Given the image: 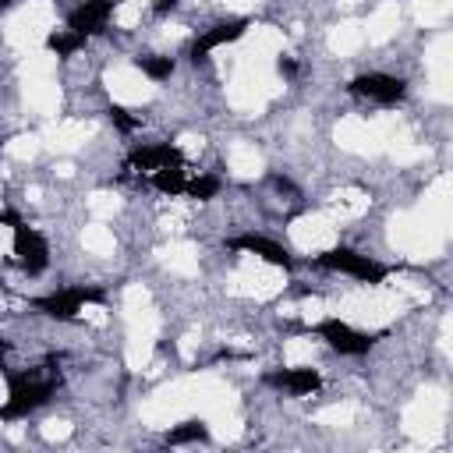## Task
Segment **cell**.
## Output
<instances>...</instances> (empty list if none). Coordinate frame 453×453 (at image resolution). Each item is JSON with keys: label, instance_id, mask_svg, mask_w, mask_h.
Segmentation results:
<instances>
[{"label": "cell", "instance_id": "ba28073f", "mask_svg": "<svg viewBox=\"0 0 453 453\" xmlns=\"http://www.w3.org/2000/svg\"><path fill=\"white\" fill-rule=\"evenodd\" d=\"M425 67H428V92H432V99L449 103V96H453V88H449V81H453V39L446 32L428 42Z\"/></svg>", "mask_w": 453, "mask_h": 453}, {"label": "cell", "instance_id": "e0dca14e", "mask_svg": "<svg viewBox=\"0 0 453 453\" xmlns=\"http://www.w3.org/2000/svg\"><path fill=\"white\" fill-rule=\"evenodd\" d=\"M244 46H248L251 57H265V60H273V53L283 50V32L273 28V25H255V28L244 32Z\"/></svg>", "mask_w": 453, "mask_h": 453}, {"label": "cell", "instance_id": "d4e9b609", "mask_svg": "<svg viewBox=\"0 0 453 453\" xmlns=\"http://www.w3.org/2000/svg\"><path fill=\"white\" fill-rule=\"evenodd\" d=\"M311 357H315V343L311 340H304V336L287 340V347H283L287 368H304V365H311Z\"/></svg>", "mask_w": 453, "mask_h": 453}, {"label": "cell", "instance_id": "836d02e7", "mask_svg": "<svg viewBox=\"0 0 453 453\" xmlns=\"http://www.w3.org/2000/svg\"><path fill=\"white\" fill-rule=\"evenodd\" d=\"M11 244H14V234H11V226H4V223H0V255H7V251H11Z\"/></svg>", "mask_w": 453, "mask_h": 453}, {"label": "cell", "instance_id": "4dcf8cb0", "mask_svg": "<svg viewBox=\"0 0 453 453\" xmlns=\"http://www.w3.org/2000/svg\"><path fill=\"white\" fill-rule=\"evenodd\" d=\"M42 435H46L50 442H60V439L71 435V425H67V421H46V425H42Z\"/></svg>", "mask_w": 453, "mask_h": 453}, {"label": "cell", "instance_id": "5bb4252c", "mask_svg": "<svg viewBox=\"0 0 453 453\" xmlns=\"http://www.w3.org/2000/svg\"><path fill=\"white\" fill-rule=\"evenodd\" d=\"M396 25H400V4L396 0H382L365 21V39L368 42H389L396 35Z\"/></svg>", "mask_w": 453, "mask_h": 453}, {"label": "cell", "instance_id": "484cf974", "mask_svg": "<svg viewBox=\"0 0 453 453\" xmlns=\"http://www.w3.org/2000/svg\"><path fill=\"white\" fill-rule=\"evenodd\" d=\"M354 418H357V407L354 403H333V407H322L319 411V425H329V428H347V425H354Z\"/></svg>", "mask_w": 453, "mask_h": 453}, {"label": "cell", "instance_id": "e575fe53", "mask_svg": "<svg viewBox=\"0 0 453 453\" xmlns=\"http://www.w3.org/2000/svg\"><path fill=\"white\" fill-rule=\"evenodd\" d=\"M180 354H184V357H191V354H195V333L180 340Z\"/></svg>", "mask_w": 453, "mask_h": 453}, {"label": "cell", "instance_id": "8992f818", "mask_svg": "<svg viewBox=\"0 0 453 453\" xmlns=\"http://www.w3.org/2000/svg\"><path fill=\"white\" fill-rule=\"evenodd\" d=\"M50 28H53V7H50V0H28L25 7H18L7 18L4 35H7V42L14 50H25L28 53V50H35L50 35Z\"/></svg>", "mask_w": 453, "mask_h": 453}, {"label": "cell", "instance_id": "30bf717a", "mask_svg": "<svg viewBox=\"0 0 453 453\" xmlns=\"http://www.w3.org/2000/svg\"><path fill=\"white\" fill-rule=\"evenodd\" d=\"M290 241L301 251H329L336 244V219H329L326 212H311L290 223Z\"/></svg>", "mask_w": 453, "mask_h": 453}, {"label": "cell", "instance_id": "9c48e42d", "mask_svg": "<svg viewBox=\"0 0 453 453\" xmlns=\"http://www.w3.org/2000/svg\"><path fill=\"white\" fill-rule=\"evenodd\" d=\"M106 92H110L117 103L134 106V103H145V99L156 92V85H152V78H149L142 67H134V64H117V67L106 71Z\"/></svg>", "mask_w": 453, "mask_h": 453}, {"label": "cell", "instance_id": "3957f363", "mask_svg": "<svg viewBox=\"0 0 453 453\" xmlns=\"http://www.w3.org/2000/svg\"><path fill=\"white\" fill-rule=\"evenodd\" d=\"M403 308V297L393 287H375V290H354L340 301V319L361 329H375L396 319V311Z\"/></svg>", "mask_w": 453, "mask_h": 453}, {"label": "cell", "instance_id": "7a4b0ae2", "mask_svg": "<svg viewBox=\"0 0 453 453\" xmlns=\"http://www.w3.org/2000/svg\"><path fill=\"white\" fill-rule=\"evenodd\" d=\"M389 244L407 258H435L446 248V230L421 212H400L389 219Z\"/></svg>", "mask_w": 453, "mask_h": 453}, {"label": "cell", "instance_id": "ffe728a7", "mask_svg": "<svg viewBox=\"0 0 453 453\" xmlns=\"http://www.w3.org/2000/svg\"><path fill=\"white\" fill-rule=\"evenodd\" d=\"M159 255H163V265H166L170 273H177V276H195V273H198V251H195L188 241H177V244L163 248Z\"/></svg>", "mask_w": 453, "mask_h": 453}, {"label": "cell", "instance_id": "2e32d148", "mask_svg": "<svg viewBox=\"0 0 453 453\" xmlns=\"http://www.w3.org/2000/svg\"><path fill=\"white\" fill-rule=\"evenodd\" d=\"M365 209H368V195L361 188H340V191H333L326 216L329 219H357Z\"/></svg>", "mask_w": 453, "mask_h": 453}, {"label": "cell", "instance_id": "6da1fadb", "mask_svg": "<svg viewBox=\"0 0 453 453\" xmlns=\"http://www.w3.org/2000/svg\"><path fill=\"white\" fill-rule=\"evenodd\" d=\"M280 88H283V85H280L273 64H269L265 57L244 53V57L237 60V71H234L230 85H226V99H230V106L241 110V113H258Z\"/></svg>", "mask_w": 453, "mask_h": 453}, {"label": "cell", "instance_id": "cb8c5ba5", "mask_svg": "<svg viewBox=\"0 0 453 453\" xmlns=\"http://www.w3.org/2000/svg\"><path fill=\"white\" fill-rule=\"evenodd\" d=\"M453 11V0H414V18L421 25H442Z\"/></svg>", "mask_w": 453, "mask_h": 453}, {"label": "cell", "instance_id": "52a82bcc", "mask_svg": "<svg viewBox=\"0 0 453 453\" xmlns=\"http://www.w3.org/2000/svg\"><path fill=\"white\" fill-rule=\"evenodd\" d=\"M283 269L273 265V262H262V258H248L234 276H230V290L241 294V297H255V301H265L273 294L283 290Z\"/></svg>", "mask_w": 453, "mask_h": 453}, {"label": "cell", "instance_id": "603a6c76", "mask_svg": "<svg viewBox=\"0 0 453 453\" xmlns=\"http://www.w3.org/2000/svg\"><path fill=\"white\" fill-rule=\"evenodd\" d=\"M53 71H57V53H50V50H32L21 64L25 78H53Z\"/></svg>", "mask_w": 453, "mask_h": 453}, {"label": "cell", "instance_id": "8fae6325", "mask_svg": "<svg viewBox=\"0 0 453 453\" xmlns=\"http://www.w3.org/2000/svg\"><path fill=\"white\" fill-rule=\"evenodd\" d=\"M124 319H127V333H149V336H156L159 315H156L152 297H149V290L142 283H134V287L124 290Z\"/></svg>", "mask_w": 453, "mask_h": 453}, {"label": "cell", "instance_id": "ac0fdd59", "mask_svg": "<svg viewBox=\"0 0 453 453\" xmlns=\"http://www.w3.org/2000/svg\"><path fill=\"white\" fill-rule=\"evenodd\" d=\"M361 46H365V25H357V21H340V25L329 28V50H333L336 57H350V53H357Z\"/></svg>", "mask_w": 453, "mask_h": 453}, {"label": "cell", "instance_id": "4fadbf2b", "mask_svg": "<svg viewBox=\"0 0 453 453\" xmlns=\"http://www.w3.org/2000/svg\"><path fill=\"white\" fill-rule=\"evenodd\" d=\"M92 131L96 127L85 124V120H57L42 131V138L53 152H74L78 145H85V138H92Z\"/></svg>", "mask_w": 453, "mask_h": 453}, {"label": "cell", "instance_id": "4316f807", "mask_svg": "<svg viewBox=\"0 0 453 453\" xmlns=\"http://www.w3.org/2000/svg\"><path fill=\"white\" fill-rule=\"evenodd\" d=\"M39 134H14L11 142H7V156L11 159H21V163H28L35 152H39Z\"/></svg>", "mask_w": 453, "mask_h": 453}, {"label": "cell", "instance_id": "5b68a950", "mask_svg": "<svg viewBox=\"0 0 453 453\" xmlns=\"http://www.w3.org/2000/svg\"><path fill=\"white\" fill-rule=\"evenodd\" d=\"M400 127L396 117H375V120H365V117H343L336 124V145L347 149V152H357V156H375L386 149L389 134Z\"/></svg>", "mask_w": 453, "mask_h": 453}, {"label": "cell", "instance_id": "74e56055", "mask_svg": "<svg viewBox=\"0 0 453 453\" xmlns=\"http://www.w3.org/2000/svg\"><path fill=\"white\" fill-rule=\"evenodd\" d=\"M336 4H340V7H350V4H357V0H336Z\"/></svg>", "mask_w": 453, "mask_h": 453}, {"label": "cell", "instance_id": "d6986e66", "mask_svg": "<svg viewBox=\"0 0 453 453\" xmlns=\"http://www.w3.org/2000/svg\"><path fill=\"white\" fill-rule=\"evenodd\" d=\"M226 159H230V170L237 177H244V180L262 173V152L255 145H248V142H234L230 152H226Z\"/></svg>", "mask_w": 453, "mask_h": 453}, {"label": "cell", "instance_id": "f546056e", "mask_svg": "<svg viewBox=\"0 0 453 453\" xmlns=\"http://www.w3.org/2000/svg\"><path fill=\"white\" fill-rule=\"evenodd\" d=\"M301 319H304V322H322V319H326V301L308 297V301L301 304Z\"/></svg>", "mask_w": 453, "mask_h": 453}, {"label": "cell", "instance_id": "277c9868", "mask_svg": "<svg viewBox=\"0 0 453 453\" xmlns=\"http://www.w3.org/2000/svg\"><path fill=\"white\" fill-rule=\"evenodd\" d=\"M446 393L442 389H435V386H428V389H421L411 403H407V411H403V432L411 435V439H418V442H425V446H432V442H439L442 439V425H446Z\"/></svg>", "mask_w": 453, "mask_h": 453}, {"label": "cell", "instance_id": "f1b7e54d", "mask_svg": "<svg viewBox=\"0 0 453 453\" xmlns=\"http://www.w3.org/2000/svg\"><path fill=\"white\" fill-rule=\"evenodd\" d=\"M142 0H127V4H120L117 11H113V21L120 25V28H134L138 21H142Z\"/></svg>", "mask_w": 453, "mask_h": 453}, {"label": "cell", "instance_id": "9a60e30c", "mask_svg": "<svg viewBox=\"0 0 453 453\" xmlns=\"http://www.w3.org/2000/svg\"><path fill=\"white\" fill-rule=\"evenodd\" d=\"M25 103L35 113L53 117L60 110V85L53 78H25Z\"/></svg>", "mask_w": 453, "mask_h": 453}, {"label": "cell", "instance_id": "d6a6232c", "mask_svg": "<svg viewBox=\"0 0 453 453\" xmlns=\"http://www.w3.org/2000/svg\"><path fill=\"white\" fill-rule=\"evenodd\" d=\"M180 149H184L188 156H195V152H202V138H195V134H184V138H180Z\"/></svg>", "mask_w": 453, "mask_h": 453}, {"label": "cell", "instance_id": "8d00e7d4", "mask_svg": "<svg viewBox=\"0 0 453 453\" xmlns=\"http://www.w3.org/2000/svg\"><path fill=\"white\" fill-rule=\"evenodd\" d=\"M4 396H7V386H4V379H0V403H4Z\"/></svg>", "mask_w": 453, "mask_h": 453}, {"label": "cell", "instance_id": "44dd1931", "mask_svg": "<svg viewBox=\"0 0 453 453\" xmlns=\"http://www.w3.org/2000/svg\"><path fill=\"white\" fill-rule=\"evenodd\" d=\"M81 244H85V251H92V255H113V248H117L113 230L103 226V219H92V223L81 230Z\"/></svg>", "mask_w": 453, "mask_h": 453}, {"label": "cell", "instance_id": "7402d4cb", "mask_svg": "<svg viewBox=\"0 0 453 453\" xmlns=\"http://www.w3.org/2000/svg\"><path fill=\"white\" fill-rule=\"evenodd\" d=\"M152 347H156V336H149V333H127V350H124L127 368L142 372L152 361Z\"/></svg>", "mask_w": 453, "mask_h": 453}, {"label": "cell", "instance_id": "1f68e13d", "mask_svg": "<svg viewBox=\"0 0 453 453\" xmlns=\"http://www.w3.org/2000/svg\"><path fill=\"white\" fill-rule=\"evenodd\" d=\"M81 315H85L88 322H96V326H103V322H106V311H103L99 304H85V308H81Z\"/></svg>", "mask_w": 453, "mask_h": 453}, {"label": "cell", "instance_id": "83f0119b", "mask_svg": "<svg viewBox=\"0 0 453 453\" xmlns=\"http://www.w3.org/2000/svg\"><path fill=\"white\" fill-rule=\"evenodd\" d=\"M117 209H120V198H117L113 191H96V195H88V212H92V219H110Z\"/></svg>", "mask_w": 453, "mask_h": 453}, {"label": "cell", "instance_id": "7c38bea8", "mask_svg": "<svg viewBox=\"0 0 453 453\" xmlns=\"http://www.w3.org/2000/svg\"><path fill=\"white\" fill-rule=\"evenodd\" d=\"M418 212H421L425 219H432L439 230L449 234V219H453V188H449V177H446V173L432 180V188L425 191Z\"/></svg>", "mask_w": 453, "mask_h": 453}, {"label": "cell", "instance_id": "d590c367", "mask_svg": "<svg viewBox=\"0 0 453 453\" xmlns=\"http://www.w3.org/2000/svg\"><path fill=\"white\" fill-rule=\"evenodd\" d=\"M226 7H237V11H244V7H255L258 0H223Z\"/></svg>", "mask_w": 453, "mask_h": 453}]
</instances>
